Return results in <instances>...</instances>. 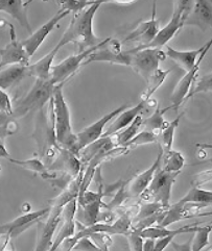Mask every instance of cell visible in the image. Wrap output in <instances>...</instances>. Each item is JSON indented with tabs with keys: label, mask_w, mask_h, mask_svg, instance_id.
I'll use <instances>...</instances> for the list:
<instances>
[{
	"label": "cell",
	"mask_w": 212,
	"mask_h": 251,
	"mask_svg": "<svg viewBox=\"0 0 212 251\" xmlns=\"http://www.w3.org/2000/svg\"><path fill=\"white\" fill-rule=\"evenodd\" d=\"M163 210H166V208H164L159 202H156V201L143 203L138 210L137 215L135 216L134 218H132V224L139 221V220H142L144 218H148V217L155 215Z\"/></svg>",
	"instance_id": "34"
},
{
	"label": "cell",
	"mask_w": 212,
	"mask_h": 251,
	"mask_svg": "<svg viewBox=\"0 0 212 251\" xmlns=\"http://www.w3.org/2000/svg\"><path fill=\"white\" fill-rule=\"evenodd\" d=\"M64 83L57 85L52 98L55 135L57 143L79 156L78 137L73 132L70 111L63 94Z\"/></svg>",
	"instance_id": "2"
},
{
	"label": "cell",
	"mask_w": 212,
	"mask_h": 251,
	"mask_svg": "<svg viewBox=\"0 0 212 251\" xmlns=\"http://www.w3.org/2000/svg\"><path fill=\"white\" fill-rule=\"evenodd\" d=\"M157 141H158L157 135H155L154 132L144 129L141 132H138L137 135L135 136L132 140H130L123 147L131 149V148H135V147L140 146V145L154 143V142H157Z\"/></svg>",
	"instance_id": "35"
},
{
	"label": "cell",
	"mask_w": 212,
	"mask_h": 251,
	"mask_svg": "<svg viewBox=\"0 0 212 251\" xmlns=\"http://www.w3.org/2000/svg\"><path fill=\"white\" fill-rule=\"evenodd\" d=\"M129 54H131L130 67L146 81L159 68L160 62L166 58L165 52L159 48H146Z\"/></svg>",
	"instance_id": "7"
},
{
	"label": "cell",
	"mask_w": 212,
	"mask_h": 251,
	"mask_svg": "<svg viewBox=\"0 0 212 251\" xmlns=\"http://www.w3.org/2000/svg\"><path fill=\"white\" fill-rule=\"evenodd\" d=\"M48 171H61L74 178L82 171V163L79 156L59 145L54 161L47 166Z\"/></svg>",
	"instance_id": "16"
},
{
	"label": "cell",
	"mask_w": 212,
	"mask_h": 251,
	"mask_svg": "<svg viewBox=\"0 0 212 251\" xmlns=\"http://www.w3.org/2000/svg\"><path fill=\"white\" fill-rule=\"evenodd\" d=\"M128 107H129V104L121 105V107H118V108H116V110L105 115L104 117H101L99 120H97L94 123H92L91 125H89V126H87L86 128H84L79 133H76V137H78L79 151H81V150L86 147L87 145L93 143V142H95L96 140L101 138V136H103V133H104V128L106 125L112 119H114L118 114L126 110Z\"/></svg>",
	"instance_id": "14"
},
{
	"label": "cell",
	"mask_w": 212,
	"mask_h": 251,
	"mask_svg": "<svg viewBox=\"0 0 212 251\" xmlns=\"http://www.w3.org/2000/svg\"><path fill=\"white\" fill-rule=\"evenodd\" d=\"M0 158H5V160L11 158V155H10V153H8L7 149L5 148L2 140H0Z\"/></svg>",
	"instance_id": "45"
},
{
	"label": "cell",
	"mask_w": 212,
	"mask_h": 251,
	"mask_svg": "<svg viewBox=\"0 0 212 251\" xmlns=\"http://www.w3.org/2000/svg\"><path fill=\"white\" fill-rule=\"evenodd\" d=\"M61 48L62 46L58 43L56 47L53 50H50V52L44 55L41 60L33 63L32 65H30L29 66L30 75L35 76L36 79H42V80L49 79L50 71H52V68H53L54 58Z\"/></svg>",
	"instance_id": "23"
},
{
	"label": "cell",
	"mask_w": 212,
	"mask_h": 251,
	"mask_svg": "<svg viewBox=\"0 0 212 251\" xmlns=\"http://www.w3.org/2000/svg\"><path fill=\"white\" fill-rule=\"evenodd\" d=\"M30 2L31 1L23 2L20 1V0H17V1L0 0V12H3L12 16L15 20L20 23L24 29H27L31 35L32 29L28 18V5Z\"/></svg>",
	"instance_id": "21"
},
{
	"label": "cell",
	"mask_w": 212,
	"mask_h": 251,
	"mask_svg": "<svg viewBox=\"0 0 212 251\" xmlns=\"http://www.w3.org/2000/svg\"><path fill=\"white\" fill-rule=\"evenodd\" d=\"M103 205V200H96V201H92L86 205L81 206L82 211L78 216V223L83 225L84 227L91 226V225L96 223L99 217L100 208Z\"/></svg>",
	"instance_id": "25"
},
{
	"label": "cell",
	"mask_w": 212,
	"mask_h": 251,
	"mask_svg": "<svg viewBox=\"0 0 212 251\" xmlns=\"http://www.w3.org/2000/svg\"><path fill=\"white\" fill-rule=\"evenodd\" d=\"M172 108V105L165 107V108H160V106H157L155 112L150 116L149 118L143 119L142 126L146 127V130L154 132L155 135L159 137L161 130L165 126L167 121L164 120V114Z\"/></svg>",
	"instance_id": "27"
},
{
	"label": "cell",
	"mask_w": 212,
	"mask_h": 251,
	"mask_svg": "<svg viewBox=\"0 0 212 251\" xmlns=\"http://www.w3.org/2000/svg\"><path fill=\"white\" fill-rule=\"evenodd\" d=\"M94 3V1H60L58 2V4L61 6V8L63 10L68 11L69 13H73L75 14H79L80 12L84 11L85 8L89 7L90 5H92Z\"/></svg>",
	"instance_id": "37"
},
{
	"label": "cell",
	"mask_w": 212,
	"mask_h": 251,
	"mask_svg": "<svg viewBox=\"0 0 212 251\" xmlns=\"http://www.w3.org/2000/svg\"><path fill=\"white\" fill-rule=\"evenodd\" d=\"M70 13L66 10H63V8H60L53 18H50L45 24L42 25V26L37 29L35 32H32L31 35L23 41H21V43L27 51L28 55L30 58L37 52V50L39 47L42 45V43L45 41L47 36L52 32L57 25L59 24L62 19H64L66 16H68Z\"/></svg>",
	"instance_id": "12"
},
{
	"label": "cell",
	"mask_w": 212,
	"mask_h": 251,
	"mask_svg": "<svg viewBox=\"0 0 212 251\" xmlns=\"http://www.w3.org/2000/svg\"><path fill=\"white\" fill-rule=\"evenodd\" d=\"M211 87H212V77H211V73L204 75L199 81H194L191 90L189 91V93L185 99V102L187 101L188 99L193 97L194 95H197L198 93H201V92H204V93H210L211 92Z\"/></svg>",
	"instance_id": "36"
},
{
	"label": "cell",
	"mask_w": 212,
	"mask_h": 251,
	"mask_svg": "<svg viewBox=\"0 0 212 251\" xmlns=\"http://www.w3.org/2000/svg\"><path fill=\"white\" fill-rule=\"evenodd\" d=\"M144 107H146V101L141 100V101L137 105L129 108V110H124L121 113L118 114L115 117L113 122L109 125V128L103 133L101 138L112 137L118 131H121L123 128L128 127L129 125L133 122V120L136 118L138 115H140V113L142 112Z\"/></svg>",
	"instance_id": "20"
},
{
	"label": "cell",
	"mask_w": 212,
	"mask_h": 251,
	"mask_svg": "<svg viewBox=\"0 0 212 251\" xmlns=\"http://www.w3.org/2000/svg\"><path fill=\"white\" fill-rule=\"evenodd\" d=\"M162 155H163V149L159 144V152L154 164H152L149 169L143 171L142 173L138 174L137 176L133 177L132 179L128 180L124 183L123 191L126 198L140 196L144 192V190L149 187L151 180L152 179V177H154V174L156 173L158 168H160L161 161H162Z\"/></svg>",
	"instance_id": "15"
},
{
	"label": "cell",
	"mask_w": 212,
	"mask_h": 251,
	"mask_svg": "<svg viewBox=\"0 0 212 251\" xmlns=\"http://www.w3.org/2000/svg\"><path fill=\"white\" fill-rule=\"evenodd\" d=\"M108 48L97 49L96 51L91 53L83 65H87L93 62H106L116 65H122L130 67L131 54L121 50V43L120 41L110 40L108 42Z\"/></svg>",
	"instance_id": "11"
},
{
	"label": "cell",
	"mask_w": 212,
	"mask_h": 251,
	"mask_svg": "<svg viewBox=\"0 0 212 251\" xmlns=\"http://www.w3.org/2000/svg\"><path fill=\"white\" fill-rule=\"evenodd\" d=\"M11 120H13V116L4 113V112H0V126H4Z\"/></svg>",
	"instance_id": "43"
},
{
	"label": "cell",
	"mask_w": 212,
	"mask_h": 251,
	"mask_svg": "<svg viewBox=\"0 0 212 251\" xmlns=\"http://www.w3.org/2000/svg\"><path fill=\"white\" fill-rule=\"evenodd\" d=\"M211 201H212V192L202 190L197 185H194L187 192V194L177 202V204L194 203V204H202L204 206H207L211 204Z\"/></svg>",
	"instance_id": "26"
},
{
	"label": "cell",
	"mask_w": 212,
	"mask_h": 251,
	"mask_svg": "<svg viewBox=\"0 0 212 251\" xmlns=\"http://www.w3.org/2000/svg\"><path fill=\"white\" fill-rule=\"evenodd\" d=\"M126 238H128L131 250H138V251L142 250L144 239L138 235V232L132 230L129 235H126Z\"/></svg>",
	"instance_id": "40"
},
{
	"label": "cell",
	"mask_w": 212,
	"mask_h": 251,
	"mask_svg": "<svg viewBox=\"0 0 212 251\" xmlns=\"http://www.w3.org/2000/svg\"><path fill=\"white\" fill-rule=\"evenodd\" d=\"M12 164H15L17 166L21 167V168L31 171L36 174L41 175V177H43L46 180H49L52 178L54 175H50L49 171L47 169V167L44 163H42V161H40L39 158H30V160H24V161H20V160H14V158H8Z\"/></svg>",
	"instance_id": "28"
},
{
	"label": "cell",
	"mask_w": 212,
	"mask_h": 251,
	"mask_svg": "<svg viewBox=\"0 0 212 251\" xmlns=\"http://www.w3.org/2000/svg\"><path fill=\"white\" fill-rule=\"evenodd\" d=\"M159 23L157 21L156 2L152 3V11L151 19L138 24V26L124 38L122 42H135L139 45L137 47H143L150 44L155 39L159 31Z\"/></svg>",
	"instance_id": "17"
},
{
	"label": "cell",
	"mask_w": 212,
	"mask_h": 251,
	"mask_svg": "<svg viewBox=\"0 0 212 251\" xmlns=\"http://www.w3.org/2000/svg\"><path fill=\"white\" fill-rule=\"evenodd\" d=\"M193 1H175L174 2V13L169 23L165 27L160 29L155 39L150 44L143 47H135L131 50H128V53H134L139 50L146 48H159L166 45L167 42L171 41L183 26L186 16L189 13Z\"/></svg>",
	"instance_id": "4"
},
{
	"label": "cell",
	"mask_w": 212,
	"mask_h": 251,
	"mask_svg": "<svg viewBox=\"0 0 212 251\" xmlns=\"http://www.w3.org/2000/svg\"><path fill=\"white\" fill-rule=\"evenodd\" d=\"M155 239H151V238H146L143 240V245H142V250L144 251H150V250H154L155 248Z\"/></svg>",
	"instance_id": "42"
},
{
	"label": "cell",
	"mask_w": 212,
	"mask_h": 251,
	"mask_svg": "<svg viewBox=\"0 0 212 251\" xmlns=\"http://www.w3.org/2000/svg\"><path fill=\"white\" fill-rule=\"evenodd\" d=\"M72 250H100L90 237H82L74 244Z\"/></svg>",
	"instance_id": "38"
},
{
	"label": "cell",
	"mask_w": 212,
	"mask_h": 251,
	"mask_svg": "<svg viewBox=\"0 0 212 251\" xmlns=\"http://www.w3.org/2000/svg\"><path fill=\"white\" fill-rule=\"evenodd\" d=\"M10 25L11 41L4 48L0 49V70H2L6 66L12 65H23L30 66V56L21 43L16 38L15 27Z\"/></svg>",
	"instance_id": "13"
},
{
	"label": "cell",
	"mask_w": 212,
	"mask_h": 251,
	"mask_svg": "<svg viewBox=\"0 0 212 251\" xmlns=\"http://www.w3.org/2000/svg\"><path fill=\"white\" fill-rule=\"evenodd\" d=\"M142 122H143V118L140 115H138L128 127H125L122 130L115 133L116 135L115 141H114L115 146L116 147L124 146L130 140H132L135 136H136L139 129L142 127Z\"/></svg>",
	"instance_id": "29"
},
{
	"label": "cell",
	"mask_w": 212,
	"mask_h": 251,
	"mask_svg": "<svg viewBox=\"0 0 212 251\" xmlns=\"http://www.w3.org/2000/svg\"><path fill=\"white\" fill-rule=\"evenodd\" d=\"M191 240H192V239H190L185 245H183V244H178V243H176V242H173V241L171 242V244H172V246H173L176 250H191Z\"/></svg>",
	"instance_id": "44"
},
{
	"label": "cell",
	"mask_w": 212,
	"mask_h": 251,
	"mask_svg": "<svg viewBox=\"0 0 212 251\" xmlns=\"http://www.w3.org/2000/svg\"><path fill=\"white\" fill-rule=\"evenodd\" d=\"M179 172H167L159 169L154 174V177L151 180L149 187L144 190L140 195L144 201L159 202L164 208L169 207V200L172 196V189Z\"/></svg>",
	"instance_id": "5"
},
{
	"label": "cell",
	"mask_w": 212,
	"mask_h": 251,
	"mask_svg": "<svg viewBox=\"0 0 212 251\" xmlns=\"http://www.w3.org/2000/svg\"><path fill=\"white\" fill-rule=\"evenodd\" d=\"M206 46H207V43L204 46H202L201 48L196 50L179 51V50H176L171 46L166 45L165 54H166V57L171 58V60L179 66L182 70H184L185 72H188L193 68L194 65H196L198 57L203 52V50L206 48Z\"/></svg>",
	"instance_id": "22"
},
{
	"label": "cell",
	"mask_w": 212,
	"mask_h": 251,
	"mask_svg": "<svg viewBox=\"0 0 212 251\" xmlns=\"http://www.w3.org/2000/svg\"><path fill=\"white\" fill-rule=\"evenodd\" d=\"M169 72H171V70H162L158 68L154 73H152L147 80V90L143 92L141 100H143V101H148L150 98H151V95L162 86V83L166 79Z\"/></svg>",
	"instance_id": "30"
},
{
	"label": "cell",
	"mask_w": 212,
	"mask_h": 251,
	"mask_svg": "<svg viewBox=\"0 0 212 251\" xmlns=\"http://www.w3.org/2000/svg\"><path fill=\"white\" fill-rule=\"evenodd\" d=\"M50 210V207L42 208V210L25 213L15 220L0 225V237L5 236L6 240L18 237L23 231L30 228L32 224L37 223L43 217H45Z\"/></svg>",
	"instance_id": "10"
},
{
	"label": "cell",
	"mask_w": 212,
	"mask_h": 251,
	"mask_svg": "<svg viewBox=\"0 0 212 251\" xmlns=\"http://www.w3.org/2000/svg\"><path fill=\"white\" fill-rule=\"evenodd\" d=\"M29 66L12 65L8 68L0 70V89L6 91L14 87L25 76H29Z\"/></svg>",
	"instance_id": "24"
},
{
	"label": "cell",
	"mask_w": 212,
	"mask_h": 251,
	"mask_svg": "<svg viewBox=\"0 0 212 251\" xmlns=\"http://www.w3.org/2000/svg\"><path fill=\"white\" fill-rule=\"evenodd\" d=\"M55 85L50 79H36L33 86L23 99L16 103L13 110V118H21L30 112L43 110L44 105L53 98Z\"/></svg>",
	"instance_id": "3"
},
{
	"label": "cell",
	"mask_w": 212,
	"mask_h": 251,
	"mask_svg": "<svg viewBox=\"0 0 212 251\" xmlns=\"http://www.w3.org/2000/svg\"><path fill=\"white\" fill-rule=\"evenodd\" d=\"M76 205H78V198H74L70 200L69 202H67L62 211V220L63 225L59 231L56 240L53 242L52 246H50L49 250H56L59 248L63 242L72 237L75 233V215H76Z\"/></svg>",
	"instance_id": "18"
},
{
	"label": "cell",
	"mask_w": 212,
	"mask_h": 251,
	"mask_svg": "<svg viewBox=\"0 0 212 251\" xmlns=\"http://www.w3.org/2000/svg\"><path fill=\"white\" fill-rule=\"evenodd\" d=\"M103 3L105 2L94 1L89 7L85 8L79 14H75L70 21L69 26L67 27L61 40L59 41V44L63 47L73 42L78 45L79 52H83L85 50L100 44L104 40L97 38L93 31V20L99 6Z\"/></svg>",
	"instance_id": "1"
},
{
	"label": "cell",
	"mask_w": 212,
	"mask_h": 251,
	"mask_svg": "<svg viewBox=\"0 0 212 251\" xmlns=\"http://www.w3.org/2000/svg\"><path fill=\"white\" fill-rule=\"evenodd\" d=\"M18 130V124L14 120H11L4 126H0V140H3L8 136H12Z\"/></svg>",
	"instance_id": "41"
},
{
	"label": "cell",
	"mask_w": 212,
	"mask_h": 251,
	"mask_svg": "<svg viewBox=\"0 0 212 251\" xmlns=\"http://www.w3.org/2000/svg\"><path fill=\"white\" fill-rule=\"evenodd\" d=\"M212 23V3L211 1H194L184 21L185 25H194L202 30L211 28Z\"/></svg>",
	"instance_id": "19"
},
{
	"label": "cell",
	"mask_w": 212,
	"mask_h": 251,
	"mask_svg": "<svg viewBox=\"0 0 212 251\" xmlns=\"http://www.w3.org/2000/svg\"><path fill=\"white\" fill-rule=\"evenodd\" d=\"M211 43H212L211 40H209V42H207V46L204 50H203V52L200 54V57L198 58L196 65H194V67L190 71L186 72V74L179 80L178 85L174 89V92H173L172 97H171V100L173 102L172 108L177 110L178 107L181 106L183 103H185V99H186V97H187L189 91L191 90L193 82L196 81V79L198 77V73L200 70L201 63L209 50Z\"/></svg>",
	"instance_id": "9"
},
{
	"label": "cell",
	"mask_w": 212,
	"mask_h": 251,
	"mask_svg": "<svg viewBox=\"0 0 212 251\" xmlns=\"http://www.w3.org/2000/svg\"><path fill=\"white\" fill-rule=\"evenodd\" d=\"M183 115H184V113L180 114L172 122H167L165 124V126L162 128V130H161L160 135H159V136H161V144H160V146L162 147L163 152L169 151V150L172 149L173 143H174L175 130L178 127V125H179L180 120H181Z\"/></svg>",
	"instance_id": "32"
},
{
	"label": "cell",
	"mask_w": 212,
	"mask_h": 251,
	"mask_svg": "<svg viewBox=\"0 0 212 251\" xmlns=\"http://www.w3.org/2000/svg\"><path fill=\"white\" fill-rule=\"evenodd\" d=\"M110 41L109 39H105L100 44L92 47L90 49L85 50L83 52H78L76 54L70 55L67 58H65L64 61H62L60 64H58L54 66L52 68V71H50V81H52L55 86L60 85V83H64L67 79H68L70 76L79 70L80 67L84 64V62L86 61V58L94 51H96L97 49L104 47L108 42Z\"/></svg>",
	"instance_id": "6"
},
{
	"label": "cell",
	"mask_w": 212,
	"mask_h": 251,
	"mask_svg": "<svg viewBox=\"0 0 212 251\" xmlns=\"http://www.w3.org/2000/svg\"><path fill=\"white\" fill-rule=\"evenodd\" d=\"M162 170L167 172H179L185 165V158L181 152L171 149L169 151L163 152L162 155Z\"/></svg>",
	"instance_id": "31"
},
{
	"label": "cell",
	"mask_w": 212,
	"mask_h": 251,
	"mask_svg": "<svg viewBox=\"0 0 212 251\" xmlns=\"http://www.w3.org/2000/svg\"><path fill=\"white\" fill-rule=\"evenodd\" d=\"M62 205L52 204L48 212L47 220L42 222L39 220L38 223V236H37V245L36 250H49L53 244V238L58 228L59 223L62 220Z\"/></svg>",
	"instance_id": "8"
},
{
	"label": "cell",
	"mask_w": 212,
	"mask_h": 251,
	"mask_svg": "<svg viewBox=\"0 0 212 251\" xmlns=\"http://www.w3.org/2000/svg\"><path fill=\"white\" fill-rule=\"evenodd\" d=\"M13 102L5 91L0 89V112H4L13 116Z\"/></svg>",
	"instance_id": "39"
},
{
	"label": "cell",
	"mask_w": 212,
	"mask_h": 251,
	"mask_svg": "<svg viewBox=\"0 0 212 251\" xmlns=\"http://www.w3.org/2000/svg\"><path fill=\"white\" fill-rule=\"evenodd\" d=\"M211 231V226L207 225V226H198L197 230L194 231V237L192 238L191 242V250L193 251H199L206 246L209 245L208 237Z\"/></svg>",
	"instance_id": "33"
}]
</instances>
